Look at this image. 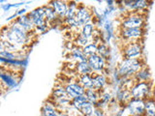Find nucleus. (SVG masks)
<instances>
[{
  "label": "nucleus",
  "mask_w": 155,
  "mask_h": 116,
  "mask_svg": "<svg viewBox=\"0 0 155 116\" xmlns=\"http://www.w3.org/2000/svg\"><path fill=\"white\" fill-rule=\"evenodd\" d=\"M29 34L31 33L26 31L16 21L10 23V25L9 27H7V29L5 27H3L2 29V38L6 37L7 42L12 44L14 47L26 45L29 40Z\"/></svg>",
  "instance_id": "nucleus-1"
},
{
  "label": "nucleus",
  "mask_w": 155,
  "mask_h": 116,
  "mask_svg": "<svg viewBox=\"0 0 155 116\" xmlns=\"http://www.w3.org/2000/svg\"><path fill=\"white\" fill-rule=\"evenodd\" d=\"M147 18L145 10L126 11L122 14L119 28H147Z\"/></svg>",
  "instance_id": "nucleus-2"
},
{
  "label": "nucleus",
  "mask_w": 155,
  "mask_h": 116,
  "mask_svg": "<svg viewBox=\"0 0 155 116\" xmlns=\"http://www.w3.org/2000/svg\"><path fill=\"white\" fill-rule=\"evenodd\" d=\"M144 66H147L143 57L133 58V59H122L118 65V74L122 77H133Z\"/></svg>",
  "instance_id": "nucleus-3"
},
{
  "label": "nucleus",
  "mask_w": 155,
  "mask_h": 116,
  "mask_svg": "<svg viewBox=\"0 0 155 116\" xmlns=\"http://www.w3.org/2000/svg\"><path fill=\"white\" fill-rule=\"evenodd\" d=\"M143 40L144 39L132 41H121L119 50L122 59H133V58L143 57Z\"/></svg>",
  "instance_id": "nucleus-4"
},
{
  "label": "nucleus",
  "mask_w": 155,
  "mask_h": 116,
  "mask_svg": "<svg viewBox=\"0 0 155 116\" xmlns=\"http://www.w3.org/2000/svg\"><path fill=\"white\" fill-rule=\"evenodd\" d=\"M153 82L150 81H136L132 88L130 89L131 95L134 99L145 101L152 96Z\"/></svg>",
  "instance_id": "nucleus-5"
},
{
  "label": "nucleus",
  "mask_w": 155,
  "mask_h": 116,
  "mask_svg": "<svg viewBox=\"0 0 155 116\" xmlns=\"http://www.w3.org/2000/svg\"><path fill=\"white\" fill-rule=\"evenodd\" d=\"M147 28H119L118 37L121 41H132L144 39Z\"/></svg>",
  "instance_id": "nucleus-6"
},
{
  "label": "nucleus",
  "mask_w": 155,
  "mask_h": 116,
  "mask_svg": "<svg viewBox=\"0 0 155 116\" xmlns=\"http://www.w3.org/2000/svg\"><path fill=\"white\" fill-rule=\"evenodd\" d=\"M92 18V12L88 7L81 5L78 8L77 5V14H76V27L84 26L88 23Z\"/></svg>",
  "instance_id": "nucleus-7"
},
{
  "label": "nucleus",
  "mask_w": 155,
  "mask_h": 116,
  "mask_svg": "<svg viewBox=\"0 0 155 116\" xmlns=\"http://www.w3.org/2000/svg\"><path fill=\"white\" fill-rule=\"evenodd\" d=\"M127 109H128L129 115H132V116H144L145 115L144 101L133 98L128 103Z\"/></svg>",
  "instance_id": "nucleus-8"
},
{
  "label": "nucleus",
  "mask_w": 155,
  "mask_h": 116,
  "mask_svg": "<svg viewBox=\"0 0 155 116\" xmlns=\"http://www.w3.org/2000/svg\"><path fill=\"white\" fill-rule=\"evenodd\" d=\"M63 88L65 89L67 95L71 99H75L77 97H80L81 95H84L85 89L78 82H72V83L66 84Z\"/></svg>",
  "instance_id": "nucleus-9"
},
{
  "label": "nucleus",
  "mask_w": 155,
  "mask_h": 116,
  "mask_svg": "<svg viewBox=\"0 0 155 116\" xmlns=\"http://www.w3.org/2000/svg\"><path fill=\"white\" fill-rule=\"evenodd\" d=\"M87 63H88V65L91 68V70L94 71V72L103 71L104 68H105L104 58L101 55H99L98 53L87 58Z\"/></svg>",
  "instance_id": "nucleus-10"
},
{
  "label": "nucleus",
  "mask_w": 155,
  "mask_h": 116,
  "mask_svg": "<svg viewBox=\"0 0 155 116\" xmlns=\"http://www.w3.org/2000/svg\"><path fill=\"white\" fill-rule=\"evenodd\" d=\"M67 2L65 1H52L51 2V6L54 9V11L56 14L59 18H65L66 14L68 12V9L69 7L67 6Z\"/></svg>",
  "instance_id": "nucleus-11"
},
{
  "label": "nucleus",
  "mask_w": 155,
  "mask_h": 116,
  "mask_svg": "<svg viewBox=\"0 0 155 116\" xmlns=\"http://www.w3.org/2000/svg\"><path fill=\"white\" fill-rule=\"evenodd\" d=\"M133 79H135V81H150L151 79V72H150L149 67L147 65L144 66L142 70H140L139 72L135 75V76H133Z\"/></svg>",
  "instance_id": "nucleus-12"
},
{
  "label": "nucleus",
  "mask_w": 155,
  "mask_h": 116,
  "mask_svg": "<svg viewBox=\"0 0 155 116\" xmlns=\"http://www.w3.org/2000/svg\"><path fill=\"white\" fill-rule=\"evenodd\" d=\"M91 76L93 79V89L98 92L100 89H102L106 84V79L103 75L97 74V72H91Z\"/></svg>",
  "instance_id": "nucleus-13"
},
{
  "label": "nucleus",
  "mask_w": 155,
  "mask_h": 116,
  "mask_svg": "<svg viewBox=\"0 0 155 116\" xmlns=\"http://www.w3.org/2000/svg\"><path fill=\"white\" fill-rule=\"evenodd\" d=\"M78 82L84 89H93V79L90 74L78 76Z\"/></svg>",
  "instance_id": "nucleus-14"
},
{
  "label": "nucleus",
  "mask_w": 155,
  "mask_h": 116,
  "mask_svg": "<svg viewBox=\"0 0 155 116\" xmlns=\"http://www.w3.org/2000/svg\"><path fill=\"white\" fill-rule=\"evenodd\" d=\"M145 104V116H155V99L149 97L144 101Z\"/></svg>",
  "instance_id": "nucleus-15"
},
{
  "label": "nucleus",
  "mask_w": 155,
  "mask_h": 116,
  "mask_svg": "<svg viewBox=\"0 0 155 116\" xmlns=\"http://www.w3.org/2000/svg\"><path fill=\"white\" fill-rule=\"evenodd\" d=\"M76 70H77V72H78V76H81V75H89V74H91L92 72H93V71L91 70V68L89 67L87 61L77 63Z\"/></svg>",
  "instance_id": "nucleus-16"
},
{
  "label": "nucleus",
  "mask_w": 155,
  "mask_h": 116,
  "mask_svg": "<svg viewBox=\"0 0 155 116\" xmlns=\"http://www.w3.org/2000/svg\"><path fill=\"white\" fill-rule=\"evenodd\" d=\"M42 114L43 116H59L60 113L55 106L51 105H44L42 106Z\"/></svg>",
  "instance_id": "nucleus-17"
},
{
  "label": "nucleus",
  "mask_w": 155,
  "mask_h": 116,
  "mask_svg": "<svg viewBox=\"0 0 155 116\" xmlns=\"http://www.w3.org/2000/svg\"><path fill=\"white\" fill-rule=\"evenodd\" d=\"M95 109V105L93 104H91L90 102H87L84 105L80 108L79 112L82 116H93Z\"/></svg>",
  "instance_id": "nucleus-18"
},
{
  "label": "nucleus",
  "mask_w": 155,
  "mask_h": 116,
  "mask_svg": "<svg viewBox=\"0 0 155 116\" xmlns=\"http://www.w3.org/2000/svg\"><path fill=\"white\" fill-rule=\"evenodd\" d=\"M88 100H87V97L85 95H81L80 97H77L75 99H72L71 101V105L75 109H77L78 111L80 110V108L84 105L85 103H87Z\"/></svg>",
  "instance_id": "nucleus-19"
},
{
  "label": "nucleus",
  "mask_w": 155,
  "mask_h": 116,
  "mask_svg": "<svg viewBox=\"0 0 155 116\" xmlns=\"http://www.w3.org/2000/svg\"><path fill=\"white\" fill-rule=\"evenodd\" d=\"M93 33H94V25L92 24L91 21H89L88 23H86V24H84V26H82V28H81L82 36H84L85 38L89 39V38L92 37Z\"/></svg>",
  "instance_id": "nucleus-20"
},
{
  "label": "nucleus",
  "mask_w": 155,
  "mask_h": 116,
  "mask_svg": "<svg viewBox=\"0 0 155 116\" xmlns=\"http://www.w3.org/2000/svg\"><path fill=\"white\" fill-rule=\"evenodd\" d=\"M82 50H84V55L88 58L98 53V47H97L96 44H89V45H87L85 47L82 48Z\"/></svg>",
  "instance_id": "nucleus-21"
},
{
  "label": "nucleus",
  "mask_w": 155,
  "mask_h": 116,
  "mask_svg": "<svg viewBox=\"0 0 155 116\" xmlns=\"http://www.w3.org/2000/svg\"><path fill=\"white\" fill-rule=\"evenodd\" d=\"M84 95L87 97L88 102H90V103L93 105L96 104V102L98 101V98H99L98 92L95 91L94 89H85Z\"/></svg>",
  "instance_id": "nucleus-22"
},
{
  "label": "nucleus",
  "mask_w": 155,
  "mask_h": 116,
  "mask_svg": "<svg viewBox=\"0 0 155 116\" xmlns=\"http://www.w3.org/2000/svg\"><path fill=\"white\" fill-rule=\"evenodd\" d=\"M93 115L94 116H105V113H104V111L102 110L100 108H98V106H95Z\"/></svg>",
  "instance_id": "nucleus-23"
},
{
  "label": "nucleus",
  "mask_w": 155,
  "mask_h": 116,
  "mask_svg": "<svg viewBox=\"0 0 155 116\" xmlns=\"http://www.w3.org/2000/svg\"><path fill=\"white\" fill-rule=\"evenodd\" d=\"M59 116H70V115H69V114H67V113H65V112H62V113H60Z\"/></svg>",
  "instance_id": "nucleus-24"
},
{
  "label": "nucleus",
  "mask_w": 155,
  "mask_h": 116,
  "mask_svg": "<svg viewBox=\"0 0 155 116\" xmlns=\"http://www.w3.org/2000/svg\"><path fill=\"white\" fill-rule=\"evenodd\" d=\"M76 116H82V115H81V113H80V114H77V115H76Z\"/></svg>",
  "instance_id": "nucleus-25"
},
{
  "label": "nucleus",
  "mask_w": 155,
  "mask_h": 116,
  "mask_svg": "<svg viewBox=\"0 0 155 116\" xmlns=\"http://www.w3.org/2000/svg\"><path fill=\"white\" fill-rule=\"evenodd\" d=\"M129 116H132V115H129Z\"/></svg>",
  "instance_id": "nucleus-26"
}]
</instances>
